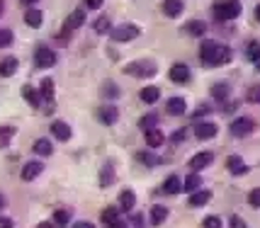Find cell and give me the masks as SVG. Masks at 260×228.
<instances>
[{
  "label": "cell",
  "mask_w": 260,
  "mask_h": 228,
  "mask_svg": "<svg viewBox=\"0 0 260 228\" xmlns=\"http://www.w3.org/2000/svg\"><path fill=\"white\" fill-rule=\"evenodd\" d=\"M166 109H168V114H173V117H180V114L187 112V102H185L182 97H170L168 104H166Z\"/></svg>",
  "instance_id": "obj_14"
},
{
  "label": "cell",
  "mask_w": 260,
  "mask_h": 228,
  "mask_svg": "<svg viewBox=\"0 0 260 228\" xmlns=\"http://www.w3.org/2000/svg\"><path fill=\"white\" fill-rule=\"evenodd\" d=\"M0 228H15V221L8 216H0Z\"/></svg>",
  "instance_id": "obj_46"
},
{
  "label": "cell",
  "mask_w": 260,
  "mask_h": 228,
  "mask_svg": "<svg viewBox=\"0 0 260 228\" xmlns=\"http://www.w3.org/2000/svg\"><path fill=\"white\" fill-rule=\"evenodd\" d=\"M22 97L29 102V107H39V102H42V95H39V90H34L32 85H22Z\"/></svg>",
  "instance_id": "obj_16"
},
{
  "label": "cell",
  "mask_w": 260,
  "mask_h": 228,
  "mask_svg": "<svg viewBox=\"0 0 260 228\" xmlns=\"http://www.w3.org/2000/svg\"><path fill=\"white\" fill-rule=\"evenodd\" d=\"M163 12H166L168 17H178L182 12V0H166V3H163Z\"/></svg>",
  "instance_id": "obj_27"
},
{
  "label": "cell",
  "mask_w": 260,
  "mask_h": 228,
  "mask_svg": "<svg viewBox=\"0 0 260 228\" xmlns=\"http://www.w3.org/2000/svg\"><path fill=\"white\" fill-rule=\"evenodd\" d=\"M185 134H187V129H178V134L173 136V141H182V138H185Z\"/></svg>",
  "instance_id": "obj_47"
},
{
  "label": "cell",
  "mask_w": 260,
  "mask_h": 228,
  "mask_svg": "<svg viewBox=\"0 0 260 228\" xmlns=\"http://www.w3.org/2000/svg\"><path fill=\"white\" fill-rule=\"evenodd\" d=\"M144 138H146L148 148H158L160 143H163V134H160L158 129H148L146 134H144Z\"/></svg>",
  "instance_id": "obj_25"
},
{
  "label": "cell",
  "mask_w": 260,
  "mask_h": 228,
  "mask_svg": "<svg viewBox=\"0 0 260 228\" xmlns=\"http://www.w3.org/2000/svg\"><path fill=\"white\" fill-rule=\"evenodd\" d=\"M24 5H34V3H37V0H22Z\"/></svg>",
  "instance_id": "obj_54"
},
{
  "label": "cell",
  "mask_w": 260,
  "mask_h": 228,
  "mask_svg": "<svg viewBox=\"0 0 260 228\" xmlns=\"http://www.w3.org/2000/svg\"><path fill=\"white\" fill-rule=\"evenodd\" d=\"M117 218H119V209L107 206V209L102 211V221H105V223H112V221H117Z\"/></svg>",
  "instance_id": "obj_37"
},
{
  "label": "cell",
  "mask_w": 260,
  "mask_h": 228,
  "mask_svg": "<svg viewBox=\"0 0 260 228\" xmlns=\"http://www.w3.org/2000/svg\"><path fill=\"white\" fill-rule=\"evenodd\" d=\"M238 15H241V3H238V0H221V3L214 5V17L221 20V22L236 20Z\"/></svg>",
  "instance_id": "obj_2"
},
{
  "label": "cell",
  "mask_w": 260,
  "mask_h": 228,
  "mask_svg": "<svg viewBox=\"0 0 260 228\" xmlns=\"http://www.w3.org/2000/svg\"><path fill=\"white\" fill-rule=\"evenodd\" d=\"M134 204H136V197L132 189H124V192L119 194V209H122V211H132Z\"/></svg>",
  "instance_id": "obj_21"
},
{
  "label": "cell",
  "mask_w": 260,
  "mask_h": 228,
  "mask_svg": "<svg viewBox=\"0 0 260 228\" xmlns=\"http://www.w3.org/2000/svg\"><path fill=\"white\" fill-rule=\"evenodd\" d=\"M253 129H255V122L248 119V117H241V119H236V122L231 124V136L243 138V136H248Z\"/></svg>",
  "instance_id": "obj_6"
},
{
  "label": "cell",
  "mask_w": 260,
  "mask_h": 228,
  "mask_svg": "<svg viewBox=\"0 0 260 228\" xmlns=\"http://www.w3.org/2000/svg\"><path fill=\"white\" fill-rule=\"evenodd\" d=\"M182 189L185 192H197V189H202V177L197 175V172H190L187 177H185V184H182Z\"/></svg>",
  "instance_id": "obj_17"
},
{
  "label": "cell",
  "mask_w": 260,
  "mask_h": 228,
  "mask_svg": "<svg viewBox=\"0 0 260 228\" xmlns=\"http://www.w3.org/2000/svg\"><path fill=\"white\" fill-rule=\"evenodd\" d=\"M98 119H100L102 124L110 126L119 119V112H117V107H110V104H107V107H100V109H98Z\"/></svg>",
  "instance_id": "obj_12"
},
{
  "label": "cell",
  "mask_w": 260,
  "mask_h": 228,
  "mask_svg": "<svg viewBox=\"0 0 260 228\" xmlns=\"http://www.w3.org/2000/svg\"><path fill=\"white\" fill-rule=\"evenodd\" d=\"M139 27L136 24H119V27H114V29H110V34H112L114 42H132V39H136L139 36Z\"/></svg>",
  "instance_id": "obj_4"
},
{
  "label": "cell",
  "mask_w": 260,
  "mask_h": 228,
  "mask_svg": "<svg viewBox=\"0 0 260 228\" xmlns=\"http://www.w3.org/2000/svg\"><path fill=\"white\" fill-rule=\"evenodd\" d=\"M73 228H95V226H92V223H88V221H78Z\"/></svg>",
  "instance_id": "obj_49"
},
{
  "label": "cell",
  "mask_w": 260,
  "mask_h": 228,
  "mask_svg": "<svg viewBox=\"0 0 260 228\" xmlns=\"http://www.w3.org/2000/svg\"><path fill=\"white\" fill-rule=\"evenodd\" d=\"M34 63H37V68H51L56 63V54L49 46H39L34 54Z\"/></svg>",
  "instance_id": "obj_5"
},
{
  "label": "cell",
  "mask_w": 260,
  "mask_h": 228,
  "mask_svg": "<svg viewBox=\"0 0 260 228\" xmlns=\"http://www.w3.org/2000/svg\"><path fill=\"white\" fill-rule=\"evenodd\" d=\"M12 32L10 29H0V49H5V46H10L12 44Z\"/></svg>",
  "instance_id": "obj_39"
},
{
  "label": "cell",
  "mask_w": 260,
  "mask_h": 228,
  "mask_svg": "<svg viewBox=\"0 0 260 228\" xmlns=\"http://www.w3.org/2000/svg\"><path fill=\"white\" fill-rule=\"evenodd\" d=\"M42 170H44V165L39 160H32V163H27L22 168V180L24 182H32V180H37L42 175Z\"/></svg>",
  "instance_id": "obj_9"
},
{
  "label": "cell",
  "mask_w": 260,
  "mask_h": 228,
  "mask_svg": "<svg viewBox=\"0 0 260 228\" xmlns=\"http://www.w3.org/2000/svg\"><path fill=\"white\" fill-rule=\"evenodd\" d=\"M248 204L253 206V209H260V187L250 189V194H248Z\"/></svg>",
  "instance_id": "obj_40"
},
{
  "label": "cell",
  "mask_w": 260,
  "mask_h": 228,
  "mask_svg": "<svg viewBox=\"0 0 260 228\" xmlns=\"http://www.w3.org/2000/svg\"><path fill=\"white\" fill-rule=\"evenodd\" d=\"M83 22H85V12L83 10H76L68 15L66 24H63V34H68V32H73V29H78V27H83Z\"/></svg>",
  "instance_id": "obj_11"
},
{
  "label": "cell",
  "mask_w": 260,
  "mask_h": 228,
  "mask_svg": "<svg viewBox=\"0 0 260 228\" xmlns=\"http://www.w3.org/2000/svg\"><path fill=\"white\" fill-rule=\"evenodd\" d=\"M255 20H258V22H260V5H258V8H255Z\"/></svg>",
  "instance_id": "obj_53"
},
{
  "label": "cell",
  "mask_w": 260,
  "mask_h": 228,
  "mask_svg": "<svg viewBox=\"0 0 260 228\" xmlns=\"http://www.w3.org/2000/svg\"><path fill=\"white\" fill-rule=\"evenodd\" d=\"M110 228H126V223H124V221H119V218H117V221H112V223H110Z\"/></svg>",
  "instance_id": "obj_48"
},
{
  "label": "cell",
  "mask_w": 260,
  "mask_h": 228,
  "mask_svg": "<svg viewBox=\"0 0 260 228\" xmlns=\"http://www.w3.org/2000/svg\"><path fill=\"white\" fill-rule=\"evenodd\" d=\"M0 209H5V197L0 194Z\"/></svg>",
  "instance_id": "obj_52"
},
{
  "label": "cell",
  "mask_w": 260,
  "mask_h": 228,
  "mask_svg": "<svg viewBox=\"0 0 260 228\" xmlns=\"http://www.w3.org/2000/svg\"><path fill=\"white\" fill-rule=\"evenodd\" d=\"M212 97L219 100V102H224V100L229 97V85L226 83H216V85H212Z\"/></svg>",
  "instance_id": "obj_32"
},
{
  "label": "cell",
  "mask_w": 260,
  "mask_h": 228,
  "mask_svg": "<svg viewBox=\"0 0 260 228\" xmlns=\"http://www.w3.org/2000/svg\"><path fill=\"white\" fill-rule=\"evenodd\" d=\"M168 75L173 83H187V80H190V68H187L185 63H173Z\"/></svg>",
  "instance_id": "obj_8"
},
{
  "label": "cell",
  "mask_w": 260,
  "mask_h": 228,
  "mask_svg": "<svg viewBox=\"0 0 260 228\" xmlns=\"http://www.w3.org/2000/svg\"><path fill=\"white\" fill-rule=\"evenodd\" d=\"M212 199V192L209 189H197V192L190 194V206H204Z\"/></svg>",
  "instance_id": "obj_19"
},
{
  "label": "cell",
  "mask_w": 260,
  "mask_h": 228,
  "mask_svg": "<svg viewBox=\"0 0 260 228\" xmlns=\"http://www.w3.org/2000/svg\"><path fill=\"white\" fill-rule=\"evenodd\" d=\"M248 102L260 104V85H253V88L248 90Z\"/></svg>",
  "instance_id": "obj_43"
},
{
  "label": "cell",
  "mask_w": 260,
  "mask_h": 228,
  "mask_svg": "<svg viewBox=\"0 0 260 228\" xmlns=\"http://www.w3.org/2000/svg\"><path fill=\"white\" fill-rule=\"evenodd\" d=\"M24 22L29 24L32 29H37V27H42V22H44V17H42V12L34 10V8H29V10L24 12Z\"/></svg>",
  "instance_id": "obj_24"
},
{
  "label": "cell",
  "mask_w": 260,
  "mask_h": 228,
  "mask_svg": "<svg viewBox=\"0 0 260 228\" xmlns=\"http://www.w3.org/2000/svg\"><path fill=\"white\" fill-rule=\"evenodd\" d=\"M102 95H105V97H119V88H117L114 83H105V85H102Z\"/></svg>",
  "instance_id": "obj_38"
},
{
  "label": "cell",
  "mask_w": 260,
  "mask_h": 228,
  "mask_svg": "<svg viewBox=\"0 0 260 228\" xmlns=\"http://www.w3.org/2000/svg\"><path fill=\"white\" fill-rule=\"evenodd\" d=\"M126 75H134V78H151L156 75V63L153 61H132L124 66Z\"/></svg>",
  "instance_id": "obj_3"
},
{
  "label": "cell",
  "mask_w": 260,
  "mask_h": 228,
  "mask_svg": "<svg viewBox=\"0 0 260 228\" xmlns=\"http://www.w3.org/2000/svg\"><path fill=\"white\" fill-rule=\"evenodd\" d=\"M102 3H105V0H85V5H88L90 10H100Z\"/></svg>",
  "instance_id": "obj_45"
},
{
  "label": "cell",
  "mask_w": 260,
  "mask_h": 228,
  "mask_svg": "<svg viewBox=\"0 0 260 228\" xmlns=\"http://www.w3.org/2000/svg\"><path fill=\"white\" fill-rule=\"evenodd\" d=\"M17 66H20V63H17V58H15V56L3 58V61H0V75H3V78H10V75H15V73H17Z\"/></svg>",
  "instance_id": "obj_15"
},
{
  "label": "cell",
  "mask_w": 260,
  "mask_h": 228,
  "mask_svg": "<svg viewBox=\"0 0 260 228\" xmlns=\"http://www.w3.org/2000/svg\"><path fill=\"white\" fill-rule=\"evenodd\" d=\"M39 95H42V97H44V100H46L49 104L54 102V80H51V78H44V80H42Z\"/></svg>",
  "instance_id": "obj_26"
},
{
  "label": "cell",
  "mask_w": 260,
  "mask_h": 228,
  "mask_svg": "<svg viewBox=\"0 0 260 228\" xmlns=\"http://www.w3.org/2000/svg\"><path fill=\"white\" fill-rule=\"evenodd\" d=\"M12 136H15V129H12V126H0V148L10 146Z\"/></svg>",
  "instance_id": "obj_33"
},
{
  "label": "cell",
  "mask_w": 260,
  "mask_h": 228,
  "mask_svg": "<svg viewBox=\"0 0 260 228\" xmlns=\"http://www.w3.org/2000/svg\"><path fill=\"white\" fill-rule=\"evenodd\" d=\"M34 153H39V156H51V153H54L51 141H49V138H37V141H34Z\"/></svg>",
  "instance_id": "obj_28"
},
{
  "label": "cell",
  "mask_w": 260,
  "mask_h": 228,
  "mask_svg": "<svg viewBox=\"0 0 260 228\" xmlns=\"http://www.w3.org/2000/svg\"><path fill=\"white\" fill-rule=\"evenodd\" d=\"M202 226L204 228H221V218H219V216H207Z\"/></svg>",
  "instance_id": "obj_42"
},
{
  "label": "cell",
  "mask_w": 260,
  "mask_h": 228,
  "mask_svg": "<svg viewBox=\"0 0 260 228\" xmlns=\"http://www.w3.org/2000/svg\"><path fill=\"white\" fill-rule=\"evenodd\" d=\"M68 221H71V211H68V209H56V211H54V223H56V226H68Z\"/></svg>",
  "instance_id": "obj_34"
},
{
  "label": "cell",
  "mask_w": 260,
  "mask_h": 228,
  "mask_svg": "<svg viewBox=\"0 0 260 228\" xmlns=\"http://www.w3.org/2000/svg\"><path fill=\"white\" fill-rule=\"evenodd\" d=\"M37 228H54V223H49V221H42Z\"/></svg>",
  "instance_id": "obj_51"
},
{
  "label": "cell",
  "mask_w": 260,
  "mask_h": 228,
  "mask_svg": "<svg viewBox=\"0 0 260 228\" xmlns=\"http://www.w3.org/2000/svg\"><path fill=\"white\" fill-rule=\"evenodd\" d=\"M204 32H207V24L202 20H192V22L185 24V34H190V36H202Z\"/></svg>",
  "instance_id": "obj_22"
},
{
  "label": "cell",
  "mask_w": 260,
  "mask_h": 228,
  "mask_svg": "<svg viewBox=\"0 0 260 228\" xmlns=\"http://www.w3.org/2000/svg\"><path fill=\"white\" fill-rule=\"evenodd\" d=\"M158 97H160L158 88H151V85H148V88H144V90H141V102L156 104V102H158Z\"/></svg>",
  "instance_id": "obj_29"
},
{
  "label": "cell",
  "mask_w": 260,
  "mask_h": 228,
  "mask_svg": "<svg viewBox=\"0 0 260 228\" xmlns=\"http://www.w3.org/2000/svg\"><path fill=\"white\" fill-rule=\"evenodd\" d=\"M212 160H214V153H212V150H202V153L192 156L187 165H190V170H202V168H207Z\"/></svg>",
  "instance_id": "obj_7"
},
{
  "label": "cell",
  "mask_w": 260,
  "mask_h": 228,
  "mask_svg": "<svg viewBox=\"0 0 260 228\" xmlns=\"http://www.w3.org/2000/svg\"><path fill=\"white\" fill-rule=\"evenodd\" d=\"M136 158L141 160L144 165H148V168H153V165H158V163H160L158 156H153V153H146V150H141V153H139Z\"/></svg>",
  "instance_id": "obj_36"
},
{
  "label": "cell",
  "mask_w": 260,
  "mask_h": 228,
  "mask_svg": "<svg viewBox=\"0 0 260 228\" xmlns=\"http://www.w3.org/2000/svg\"><path fill=\"white\" fill-rule=\"evenodd\" d=\"M156 124H158V117L151 112V114H146V117H141L139 119V126L144 129V131H148V129H156Z\"/></svg>",
  "instance_id": "obj_35"
},
{
  "label": "cell",
  "mask_w": 260,
  "mask_h": 228,
  "mask_svg": "<svg viewBox=\"0 0 260 228\" xmlns=\"http://www.w3.org/2000/svg\"><path fill=\"white\" fill-rule=\"evenodd\" d=\"M226 168L231 175H243V172H248V165L241 160V156H229L226 158Z\"/></svg>",
  "instance_id": "obj_13"
},
{
  "label": "cell",
  "mask_w": 260,
  "mask_h": 228,
  "mask_svg": "<svg viewBox=\"0 0 260 228\" xmlns=\"http://www.w3.org/2000/svg\"><path fill=\"white\" fill-rule=\"evenodd\" d=\"M253 63H255V68L260 70V51H258V54H255V56H253Z\"/></svg>",
  "instance_id": "obj_50"
},
{
  "label": "cell",
  "mask_w": 260,
  "mask_h": 228,
  "mask_svg": "<svg viewBox=\"0 0 260 228\" xmlns=\"http://www.w3.org/2000/svg\"><path fill=\"white\" fill-rule=\"evenodd\" d=\"M216 124L214 122H204V124H197L194 126V136L200 138V141H207V138H214L216 136Z\"/></svg>",
  "instance_id": "obj_10"
},
{
  "label": "cell",
  "mask_w": 260,
  "mask_h": 228,
  "mask_svg": "<svg viewBox=\"0 0 260 228\" xmlns=\"http://www.w3.org/2000/svg\"><path fill=\"white\" fill-rule=\"evenodd\" d=\"M0 12H3V0H0Z\"/></svg>",
  "instance_id": "obj_55"
},
{
  "label": "cell",
  "mask_w": 260,
  "mask_h": 228,
  "mask_svg": "<svg viewBox=\"0 0 260 228\" xmlns=\"http://www.w3.org/2000/svg\"><path fill=\"white\" fill-rule=\"evenodd\" d=\"M92 29H95V34H107V32L112 29V22H110V17H107V15L98 17V20H95V24H92Z\"/></svg>",
  "instance_id": "obj_30"
},
{
  "label": "cell",
  "mask_w": 260,
  "mask_h": 228,
  "mask_svg": "<svg viewBox=\"0 0 260 228\" xmlns=\"http://www.w3.org/2000/svg\"><path fill=\"white\" fill-rule=\"evenodd\" d=\"M148 218H151V223H153V226H160V223L168 218V209H166V206H160V204L153 206V209H151V214H148Z\"/></svg>",
  "instance_id": "obj_20"
},
{
  "label": "cell",
  "mask_w": 260,
  "mask_h": 228,
  "mask_svg": "<svg viewBox=\"0 0 260 228\" xmlns=\"http://www.w3.org/2000/svg\"><path fill=\"white\" fill-rule=\"evenodd\" d=\"M200 61H202L204 66H212V68L224 66V63L231 61V49L224 44H216L212 39H207V42H202V46H200Z\"/></svg>",
  "instance_id": "obj_1"
},
{
  "label": "cell",
  "mask_w": 260,
  "mask_h": 228,
  "mask_svg": "<svg viewBox=\"0 0 260 228\" xmlns=\"http://www.w3.org/2000/svg\"><path fill=\"white\" fill-rule=\"evenodd\" d=\"M163 192H166V194H178V192H182L180 177H178V175H170L168 180L163 182Z\"/></svg>",
  "instance_id": "obj_23"
},
{
  "label": "cell",
  "mask_w": 260,
  "mask_h": 228,
  "mask_svg": "<svg viewBox=\"0 0 260 228\" xmlns=\"http://www.w3.org/2000/svg\"><path fill=\"white\" fill-rule=\"evenodd\" d=\"M112 182H114V168H112V163H107L100 172V184L102 187H110Z\"/></svg>",
  "instance_id": "obj_31"
},
{
  "label": "cell",
  "mask_w": 260,
  "mask_h": 228,
  "mask_svg": "<svg viewBox=\"0 0 260 228\" xmlns=\"http://www.w3.org/2000/svg\"><path fill=\"white\" fill-rule=\"evenodd\" d=\"M246 51H248V58L253 61V56H255V54L260 51V44H258V42H250V44L246 46Z\"/></svg>",
  "instance_id": "obj_44"
},
{
  "label": "cell",
  "mask_w": 260,
  "mask_h": 228,
  "mask_svg": "<svg viewBox=\"0 0 260 228\" xmlns=\"http://www.w3.org/2000/svg\"><path fill=\"white\" fill-rule=\"evenodd\" d=\"M229 228H248V226H246V221L238 216V214H231L229 216Z\"/></svg>",
  "instance_id": "obj_41"
},
{
  "label": "cell",
  "mask_w": 260,
  "mask_h": 228,
  "mask_svg": "<svg viewBox=\"0 0 260 228\" xmlns=\"http://www.w3.org/2000/svg\"><path fill=\"white\" fill-rule=\"evenodd\" d=\"M51 134L58 138V141H68L71 138V126L66 122H54L51 124Z\"/></svg>",
  "instance_id": "obj_18"
}]
</instances>
